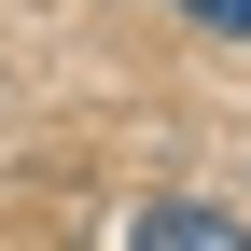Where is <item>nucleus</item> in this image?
<instances>
[{"instance_id": "nucleus-1", "label": "nucleus", "mask_w": 251, "mask_h": 251, "mask_svg": "<svg viewBox=\"0 0 251 251\" xmlns=\"http://www.w3.org/2000/svg\"><path fill=\"white\" fill-rule=\"evenodd\" d=\"M126 251H251V224H224L209 196H153L140 224H126Z\"/></svg>"}, {"instance_id": "nucleus-2", "label": "nucleus", "mask_w": 251, "mask_h": 251, "mask_svg": "<svg viewBox=\"0 0 251 251\" xmlns=\"http://www.w3.org/2000/svg\"><path fill=\"white\" fill-rule=\"evenodd\" d=\"M181 14H196V28H237V42H251V0H181Z\"/></svg>"}]
</instances>
